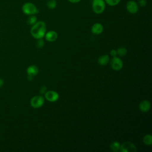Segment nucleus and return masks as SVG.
<instances>
[{
    "mask_svg": "<svg viewBox=\"0 0 152 152\" xmlns=\"http://www.w3.org/2000/svg\"><path fill=\"white\" fill-rule=\"evenodd\" d=\"M45 102V99L42 96H35L30 100V105L33 108H39L42 106Z\"/></svg>",
    "mask_w": 152,
    "mask_h": 152,
    "instance_id": "39448f33",
    "label": "nucleus"
},
{
    "mask_svg": "<svg viewBox=\"0 0 152 152\" xmlns=\"http://www.w3.org/2000/svg\"><path fill=\"white\" fill-rule=\"evenodd\" d=\"M39 72V68L35 65H31L27 68V73L29 80H31L34 76L36 75Z\"/></svg>",
    "mask_w": 152,
    "mask_h": 152,
    "instance_id": "1a4fd4ad",
    "label": "nucleus"
},
{
    "mask_svg": "<svg viewBox=\"0 0 152 152\" xmlns=\"http://www.w3.org/2000/svg\"><path fill=\"white\" fill-rule=\"evenodd\" d=\"M126 9L129 13L134 14L138 11L139 6L137 2L134 0H130L126 4Z\"/></svg>",
    "mask_w": 152,
    "mask_h": 152,
    "instance_id": "423d86ee",
    "label": "nucleus"
},
{
    "mask_svg": "<svg viewBox=\"0 0 152 152\" xmlns=\"http://www.w3.org/2000/svg\"><path fill=\"white\" fill-rule=\"evenodd\" d=\"M91 8L95 14H100L104 12L106 8V3L104 0H93Z\"/></svg>",
    "mask_w": 152,
    "mask_h": 152,
    "instance_id": "f03ea898",
    "label": "nucleus"
},
{
    "mask_svg": "<svg viewBox=\"0 0 152 152\" xmlns=\"http://www.w3.org/2000/svg\"><path fill=\"white\" fill-rule=\"evenodd\" d=\"M46 5L50 10H53L56 7L57 2L56 0H48Z\"/></svg>",
    "mask_w": 152,
    "mask_h": 152,
    "instance_id": "dca6fc26",
    "label": "nucleus"
},
{
    "mask_svg": "<svg viewBox=\"0 0 152 152\" xmlns=\"http://www.w3.org/2000/svg\"><path fill=\"white\" fill-rule=\"evenodd\" d=\"M45 98L50 102H54L58 100L59 94L55 91L49 90L45 93Z\"/></svg>",
    "mask_w": 152,
    "mask_h": 152,
    "instance_id": "6e6552de",
    "label": "nucleus"
},
{
    "mask_svg": "<svg viewBox=\"0 0 152 152\" xmlns=\"http://www.w3.org/2000/svg\"><path fill=\"white\" fill-rule=\"evenodd\" d=\"M103 30V27L102 26V24L99 23H94L91 28V31L92 32V33L96 34V35H99L100 34H101L102 33Z\"/></svg>",
    "mask_w": 152,
    "mask_h": 152,
    "instance_id": "9d476101",
    "label": "nucleus"
},
{
    "mask_svg": "<svg viewBox=\"0 0 152 152\" xmlns=\"http://www.w3.org/2000/svg\"><path fill=\"white\" fill-rule=\"evenodd\" d=\"M47 88L45 86H43L41 87V88H40V94H44L47 91Z\"/></svg>",
    "mask_w": 152,
    "mask_h": 152,
    "instance_id": "4be33fe9",
    "label": "nucleus"
},
{
    "mask_svg": "<svg viewBox=\"0 0 152 152\" xmlns=\"http://www.w3.org/2000/svg\"><path fill=\"white\" fill-rule=\"evenodd\" d=\"M37 22V17L35 15H29L27 20V23L28 25L33 26Z\"/></svg>",
    "mask_w": 152,
    "mask_h": 152,
    "instance_id": "f3484780",
    "label": "nucleus"
},
{
    "mask_svg": "<svg viewBox=\"0 0 152 152\" xmlns=\"http://www.w3.org/2000/svg\"><path fill=\"white\" fill-rule=\"evenodd\" d=\"M121 144L118 141H113L110 144V148L112 151L117 152L119 150Z\"/></svg>",
    "mask_w": 152,
    "mask_h": 152,
    "instance_id": "4468645a",
    "label": "nucleus"
},
{
    "mask_svg": "<svg viewBox=\"0 0 152 152\" xmlns=\"http://www.w3.org/2000/svg\"><path fill=\"white\" fill-rule=\"evenodd\" d=\"M106 4H107L109 6L114 7L118 5L121 0H104Z\"/></svg>",
    "mask_w": 152,
    "mask_h": 152,
    "instance_id": "a211bd4d",
    "label": "nucleus"
},
{
    "mask_svg": "<svg viewBox=\"0 0 152 152\" xmlns=\"http://www.w3.org/2000/svg\"><path fill=\"white\" fill-rule=\"evenodd\" d=\"M111 68L115 71H119L123 67V62L122 60L116 56H113L110 62Z\"/></svg>",
    "mask_w": 152,
    "mask_h": 152,
    "instance_id": "0eeeda50",
    "label": "nucleus"
},
{
    "mask_svg": "<svg viewBox=\"0 0 152 152\" xmlns=\"http://www.w3.org/2000/svg\"><path fill=\"white\" fill-rule=\"evenodd\" d=\"M119 151L121 152H136L137 148L131 142L126 141L121 144Z\"/></svg>",
    "mask_w": 152,
    "mask_h": 152,
    "instance_id": "20e7f679",
    "label": "nucleus"
},
{
    "mask_svg": "<svg viewBox=\"0 0 152 152\" xmlns=\"http://www.w3.org/2000/svg\"><path fill=\"white\" fill-rule=\"evenodd\" d=\"M4 80H3L2 79L0 78V88H1V87H2V86L4 85Z\"/></svg>",
    "mask_w": 152,
    "mask_h": 152,
    "instance_id": "393cba45",
    "label": "nucleus"
},
{
    "mask_svg": "<svg viewBox=\"0 0 152 152\" xmlns=\"http://www.w3.org/2000/svg\"><path fill=\"white\" fill-rule=\"evenodd\" d=\"M45 36L46 40L49 42H54L58 38V34L55 31L50 30L46 33Z\"/></svg>",
    "mask_w": 152,
    "mask_h": 152,
    "instance_id": "f8f14e48",
    "label": "nucleus"
},
{
    "mask_svg": "<svg viewBox=\"0 0 152 152\" xmlns=\"http://www.w3.org/2000/svg\"><path fill=\"white\" fill-rule=\"evenodd\" d=\"M110 55H111L112 57L116 56V55H117V51H116V50H115V49H112V50H110Z\"/></svg>",
    "mask_w": 152,
    "mask_h": 152,
    "instance_id": "5701e85b",
    "label": "nucleus"
},
{
    "mask_svg": "<svg viewBox=\"0 0 152 152\" xmlns=\"http://www.w3.org/2000/svg\"><path fill=\"white\" fill-rule=\"evenodd\" d=\"M21 10L23 12L27 15H35L39 12V10H37L36 6L34 4L30 2L24 3L21 7Z\"/></svg>",
    "mask_w": 152,
    "mask_h": 152,
    "instance_id": "7ed1b4c3",
    "label": "nucleus"
},
{
    "mask_svg": "<svg viewBox=\"0 0 152 152\" xmlns=\"http://www.w3.org/2000/svg\"><path fill=\"white\" fill-rule=\"evenodd\" d=\"M109 57L108 55H102L98 58V60H97L98 64L102 66L107 65L109 63Z\"/></svg>",
    "mask_w": 152,
    "mask_h": 152,
    "instance_id": "ddd939ff",
    "label": "nucleus"
},
{
    "mask_svg": "<svg viewBox=\"0 0 152 152\" xmlns=\"http://www.w3.org/2000/svg\"><path fill=\"white\" fill-rule=\"evenodd\" d=\"M37 42H36V46L38 48H42L44 46V42L42 39H37Z\"/></svg>",
    "mask_w": 152,
    "mask_h": 152,
    "instance_id": "aec40b11",
    "label": "nucleus"
},
{
    "mask_svg": "<svg viewBox=\"0 0 152 152\" xmlns=\"http://www.w3.org/2000/svg\"><path fill=\"white\" fill-rule=\"evenodd\" d=\"M151 107L150 102L148 100H144L141 101L139 104V109L142 112H148Z\"/></svg>",
    "mask_w": 152,
    "mask_h": 152,
    "instance_id": "9b49d317",
    "label": "nucleus"
},
{
    "mask_svg": "<svg viewBox=\"0 0 152 152\" xmlns=\"http://www.w3.org/2000/svg\"><path fill=\"white\" fill-rule=\"evenodd\" d=\"M117 54H118L119 56H125L127 53V49L124 47H120L117 50Z\"/></svg>",
    "mask_w": 152,
    "mask_h": 152,
    "instance_id": "6ab92c4d",
    "label": "nucleus"
},
{
    "mask_svg": "<svg viewBox=\"0 0 152 152\" xmlns=\"http://www.w3.org/2000/svg\"><path fill=\"white\" fill-rule=\"evenodd\" d=\"M142 141L144 144L147 145H150L152 144V136L150 134L145 135L142 138Z\"/></svg>",
    "mask_w": 152,
    "mask_h": 152,
    "instance_id": "2eb2a0df",
    "label": "nucleus"
},
{
    "mask_svg": "<svg viewBox=\"0 0 152 152\" xmlns=\"http://www.w3.org/2000/svg\"><path fill=\"white\" fill-rule=\"evenodd\" d=\"M46 26L44 21H39L33 24L30 29V33L31 36L36 39H42L46 33Z\"/></svg>",
    "mask_w": 152,
    "mask_h": 152,
    "instance_id": "f257e3e1",
    "label": "nucleus"
},
{
    "mask_svg": "<svg viewBox=\"0 0 152 152\" xmlns=\"http://www.w3.org/2000/svg\"><path fill=\"white\" fill-rule=\"evenodd\" d=\"M138 6H140L141 7H144L145 6H146L147 2L146 0H138V2H137Z\"/></svg>",
    "mask_w": 152,
    "mask_h": 152,
    "instance_id": "412c9836",
    "label": "nucleus"
},
{
    "mask_svg": "<svg viewBox=\"0 0 152 152\" xmlns=\"http://www.w3.org/2000/svg\"><path fill=\"white\" fill-rule=\"evenodd\" d=\"M69 2L72 3V4H76V3H78L80 2L81 0H68Z\"/></svg>",
    "mask_w": 152,
    "mask_h": 152,
    "instance_id": "b1692460",
    "label": "nucleus"
}]
</instances>
